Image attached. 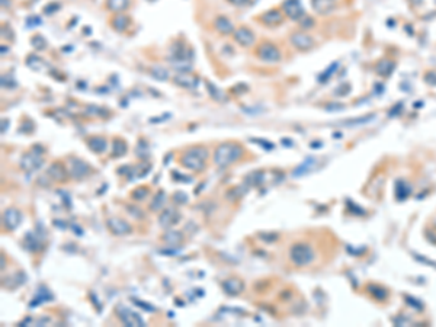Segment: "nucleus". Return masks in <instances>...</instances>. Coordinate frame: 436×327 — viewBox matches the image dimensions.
Wrapping results in <instances>:
<instances>
[{
	"label": "nucleus",
	"instance_id": "nucleus-1",
	"mask_svg": "<svg viewBox=\"0 0 436 327\" xmlns=\"http://www.w3.org/2000/svg\"><path fill=\"white\" fill-rule=\"evenodd\" d=\"M244 156V149L239 143L234 141H225L221 143L214 153V163L218 167H227L233 164L234 162L240 160Z\"/></svg>",
	"mask_w": 436,
	"mask_h": 327
},
{
	"label": "nucleus",
	"instance_id": "nucleus-2",
	"mask_svg": "<svg viewBox=\"0 0 436 327\" xmlns=\"http://www.w3.org/2000/svg\"><path fill=\"white\" fill-rule=\"evenodd\" d=\"M208 159V150L202 146H195L182 154L180 164L192 172H202L205 169V162Z\"/></svg>",
	"mask_w": 436,
	"mask_h": 327
},
{
	"label": "nucleus",
	"instance_id": "nucleus-3",
	"mask_svg": "<svg viewBox=\"0 0 436 327\" xmlns=\"http://www.w3.org/2000/svg\"><path fill=\"white\" fill-rule=\"evenodd\" d=\"M289 258L297 266H305V265H310L313 262L314 253H313V249L308 244L298 243V244H294L291 247Z\"/></svg>",
	"mask_w": 436,
	"mask_h": 327
},
{
	"label": "nucleus",
	"instance_id": "nucleus-4",
	"mask_svg": "<svg viewBox=\"0 0 436 327\" xmlns=\"http://www.w3.org/2000/svg\"><path fill=\"white\" fill-rule=\"evenodd\" d=\"M115 314L116 317L128 327H143L146 326V322L141 319L140 314H137L135 311L130 310L128 307L122 304H118L115 307Z\"/></svg>",
	"mask_w": 436,
	"mask_h": 327
},
{
	"label": "nucleus",
	"instance_id": "nucleus-5",
	"mask_svg": "<svg viewBox=\"0 0 436 327\" xmlns=\"http://www.w3.org/2000/svg\"><path fill=\"white\" fill-rule=\"evenodd\" d=\"M256 55L258 58L265 61V63H279L282 58V54L279 51V48L272 43H262L258 48H256Z\"/></svg>",
	"mask_w": 436,
	"mask_h": 327
},
{
	"label": "nucleus",
	"instance_id": "nucleus-6",
	"mask_svg": "<svg viewBox=\"0 0 436 327\" xmlns=\"http://www.w3.org/2000/svg\"><path fill=\"white\" fill-rule=\"evenodd\" d=\"M43 156L41 153L35 152V150H29L25 153L21 159V169L25 172H34L37 169H40L43 166Z\"/></svg>",
	"mask_w": 436,
	"mask_h": 327
},
{
	"label": "nucleus",
	"instance_id": "nucleus-7",
	"mask_svg": "<svg viewBox=\"0 0 436 327\" xmlns=\"http://www.w3.org/2000/svg\"><path fill=\"white\" fill-rule=\"evenodd\" d=\"M68 172H70V176L73 179L82 180L90 173V166L82 159L71 157V159H68Z\"/></svg>",
	"mask_w": 436,
	"mask_h": 327
},
{
	"label": "nucleus",
	"instance_id": "nucleus-8",
	"mask_svg": "<svg viewBox=\"0 0 436 327\" xmlns=\"http://www.w3.org/2000/svg\"><path fill=\"white\" fill-rule=\"evenodd\" d=\"M107 225H108L109 231L113 236H130L132 233V225L128 221L122 219L118 217H110L107 219Z\"/></svg>",
	"mask_w": 436,
	"mask_h": 327
},
{
	"label": "nucleus",
	"instance_id": "nucleus-9",
	"mask_svg": "<svg viewBox=\"0 0 436 327\" xmlns=\"http://www.w3.org/2000/svg\"><path fill=\"white\" fill-rule=\"evenodd\" d=\"M233 38H234L236 43L241 45V47H244V48L252 47L255 44V41H256V37H255L253 31L249 29L247 26H239L237 29H234Z\"/></svg>",
	"mask_w": 436,
	"mask_h": 327
},
{
	"label": "nucleus",
	"instance_id": "nucleus-10",
	"mask_svg": "<svg viewBox=\"0 0 436 327\" xmlns=\"http://www.w3.org/2000/svg\"><path fill=\"white\" fill-rule=\"evenodd\" d=\"M180 219V214L177 213V210L173 208V207H169V208H164L160 216H159V224L162 228H172L173 225H176Z\"/></svg>",
	"mask_w": 436,
	"mask_h": 327
},
{
	"label": "nucleus",
	"instance_id": "nucleus-11",
	"mask_svg": "<svg viewBox=\"0 0 436 327\" xmlns=\"http://www.w3.org/2000/svg\"><path fill=\"white\" fill-rule=\"evenodd\" d=\"M22 222V213L16 208H7L3 214V225L6 230L13 231Z\"/></svg>",
	"mask_w": 436,
	"mask_h": 327
},
{
	"label": "nucleus",
	"instance_id": "nucleus-12",
	"mask_svg": "<svg viewBox=\"0 0 436 327\" xmlns=\"http://www.w3.org/2000/svg\"><path fill=\"white\" fill-rule=\"evenodd\" d=\"M283 12L289 19L300 21L304 16V9L300 0H285L282 4Z\"/></svg>",
	"mask_w": 436,
	"mask_h": 327
},
{
	"label": "nucleus",
	"instance_id": "nucleus-13",
	"mask_svg": "<svg viewBox=\"0 0 436 327\" xmlns=\"http://www.w3.org/2000/svg\"><path fill=\"white\" fill-rule=\"evenodd\" d=\"M221 286H222V291H224L227 295H231V297L240 295V294L244 291V288H246L244 281L240 279V278H237V276H231V278L225 279L224 282L221 283Z\"/></svg>",
	"mask_w": 436,
	"mask_h": 327
},
{
	"label": "nucleus",
	"instance_id": "nucleus-14",
	"mask_svg": "<svg viewBox=\"0 0 436 327\" xmlns=\"http://www.w3.org/2000/svg\"><path fill=\"white\" fill-rule=\"evenodd\" d=\"M47 176L50 177V179H53L54 182H65L67 179H68V176H70V172L65 169V166L63 163H60V162H54L50 167H48V170H47Z\"/></svg>",
	"mask_w": 436,
	"mask_h": 327
},
{
	"label": "nucleus",
	"instance_id": "nucleus-15",
	"mask_svg": "<svg viewBox=\"0 0 436 327\" xmlns=\"http://www.w3.org/2000/svg\"><path fill=\"white\" fill-rule=\"evenodd\" d=\"M291 43L292 45L300 50V51H308L313 45H314V41L310 35H307L304 32H295L291 35Z\"/></svg>",
	"mask_w": 436,
	"mask_h": 327
},
{
	"label": "nucleus",
	"instance_id": "nucleus-16",
	"mask_svg": "<svg viewBox=\"0 0 436 327\" xmlns=\"http://www.w3.org/2000/svg\"><path fill=\"white\" fill-rule=\"evenodd\" d=\"M261 21L266 26H276L283 21V15L282 12L278 9H271V10H266L265 13H262Z\"/></svg>",
	"mask_w": 436,
	"mask_h": 327
},
{
	"label": "nucleus",
	"instance_id": "nucleus-17",
	"mask_svg": "<svg viewBox=\"0 0 436 327\" xmlns=\"http://www.w3.org/2000/svg\"><path fill=\"white\" fill-rule=\"evenodd\" d=\"M87 147L96 154H102V153L107 152L108 149V141L107 138L104 137H99V135H93V137H89L86 140Z\"/></svg>",
	"mask_w": 436,
	"mask_h": 327
},
{
	"label": "nucleus",
	"instance_id": "nucleus-18",
	"mask_svg": "<svg viewBox=\"0 0 436 327\" xmlns=\"http://www.w3.org/2000/svg\"><path fill=\"white\" fill-rule=\"evenodd\" d=\"M162 241L166 246H169V247H177L183 241V233L182 231H177V230L167 228L166 233H163V236H162Z\"/></svg>",
	"mask_w": 436,
	"mask_h": 327
},
{
	"label": "nucleus",
	"instance_id": "nucleus-19",
	"mask_svg": "<svg viewBox=\"0 0 436 327\" xmlns=\"http://www.w3.org/2000/svg\"><path fill=\"white\" fill-rule=\"evenodd\" d=\"M214 28L217 29L221 35H230V34L234 32V25H233V22L230 21L227 16H224V15H219V16L216 18V21H214Z\"/></svg>",
	"mask_w": 436,
	"mask_h": 327
},
{
	"label": "nucleus",
	"instance_id": "nucleus-20",
	"mask_svg": "<svg viewBox=\"0 0 436 327\" xmlns=\"http://www.w3.org/2000/svg\"><path fill=\"white\" fill-rule=\"evenodd\" d=\"M174 83L182 87L192 89V87L198 86L199 80H198V77L192 76L191 73H177V74L174 76Z\"/></svg>",
	"mask_w": 436,
	"mask_h": 327
},
{
	"label": "nucleus",
	"instance_id": "nucleus-21",
	"mask_svg": "<svg viewBox=\"0 0 436 327\" xmlns=\"http://www.w3.org/2000/svg\"><path fill=\"white\" fill-rule=\"evenodd\" d=\"M131 25V19L125 15V13H116L112 21H110V26L116 31V32H125Z\"/></svg>",
	"mask_w": 436,
	"mask_h": 327
},
{
	"label": "nucleus",
	"instance_id": "nucleus-22",
	"mask_svg": "<svg viewBox=\"0 0 436 327\" xmlns=\"http://www.w3.org/2000/svg\"><path fill=\"white\" fill-rule=\"evenodd\" d=\"M105 6L113 13H124L131 6V0H105Z\"/></svg>",
	"mask_w": 436,
	"mask_h": 327
},
{
	"label": "nucleus",
	"instance_id": "nucleus-23",
	"mask_svg": "<svg viewBox=\"0 0 436 327\" xmlns=\"http://www.w3.org/2000/svg\"><path fill=\"white\" fill-rule=\"evenodd\" d=\"M54 297H53V294L50 292V289L47 288V286H40L38 288V294H37V297L32 300V303H31V307H37V305L43 304L45 301H50V300H53Z\"/></svg>",
	"mask_w": 436,
	"mask_h": 327
},
{
	"label": "nucleus",
	"instance_id": "nucleus-24",
	"mask_svg": "<svg viewBox=\"0 0 436 327\" xmlns=\"http://www.w3.org/2000/svg\"><path fill=\"white\" fill-rule=\"evenodd\" d=\"M164 202H166V192L164 191H159L156 195L153 196L152 202L149 205V210L153 211V213H157V211H160L163 208Z\"/></svg>",
	"mask_w": 436,
	"mask_h": 327
},
{
	"label": "nucleus",
	"instance_id": "nucleus-25",
	"mask_svg": "<svg viewBox=\"0 0 436 327\" xmlns=\"http://www.w3.org/2000/svg\"><path fill=\"white\" fill-rule=\"evenodd\" d=\"M311 3H313L314 10H317L319 13H323V15L328 13L334 6V0H313Z\"/></svg>",
	"mask_w": 436,
	"mask_h": 327
},
{
	"label": "nucleus",
	"instance_id": "nucleus-26",
	"mask_svg": "<svg viewBox=\"0 0 436 327\" xmlns=\"http://www.w3.org/2000/svg\"><path fill=\"white\" fill-rule=\"evenodd\" d=\"M127 143L121 138H113L112 141V157H121L127 153Z\"/></svg>",
	"mask_w": 436,
	"mask_h": 327
},
{
	"label": "nucleus",
	"instance_id": "nucleus-27",
	"mask_svg": "<svg viewBox=\"0 0 436 327\" xmlns=\"http://www.w3.org/2000/svg\"><path fill=\"white\" fill-rule=\"evenodd\" d=\"M26 65L31 70H34V71H41L44 67H45V61H44L43 58H40L38 55L31 54V55L26 57Z\"/></svg>",
	"mask_w": 436,
	"mask_h": 327
},
{
	"label": "nucleus",
	"instance_id": "nucleus-28",
	"mask_svg": "<svg viewBox=\"0 0 436 327\" xmlns=\"http://www.w3.org/2000/svg\"><path fill=\"white\" fill-rule=\"evenodd\" d=\"M205 85H207L208 93H210V96H211L213 99H216L217 102H225V101H227V95H225L222 90H219L217 86H214V85L210 83V82H205Z\"/></svg>",
	"mask_w": 436,
	"mask_h": 327
},
{
	"label": "nucleus",
	"instance_id": "nucleus-29",
	"mask_svg": "<svg viewBox=\"0 0 436 327\" xmlns=\"http://www.w3.org/2000/svg\"><path fill=\"white\" fill-rule=\"evenodd\" d=\"M85 112H86V115H89V116H101V118H108L109 115H110V112H109L108 109L101 108L98 105H87Z\"/></svg>",
	"mask_w": 436,
	"mask_h": 327
},
{
	"label": "nucleus",
	"instance_id": "nucleus-30",
	"mask_svg": "<svg viewBox=\"0 0 436 327\" xmlns=\"http://www.w3.org/2000/svg\"><path fill=\"white\" fill-rule=\"evenodd\" d=\"M150 73H152V76L154 79H157V80H160V82H166V80H169V77H170L169 70H166L164 67H159V65L152 67V68H150Z\"/></svg>",
	"mask_w": 436,
	"mask_h": 327
},
{
	"label": "nucleus",
	"instance_id": "nucleus-31",
	"mask_svg": "<svg viewBox=\"0 0 436 327\" xmlns=\"http://www.w3.org/2000/svg\"><path fill=\"white\" fill-rule=\"evenodd\" d=\"M31 45L37 50V51H44L47 48V40L44 38L41 34H35L32 38H31Z\"/></svg>",
	"mask_w": 436,
	"mask_h": 327
},
{
	"label": "nucleus",
	"instance_id": "nucleus-32",
	"mask_svg": "<svg viewBox=\"0 0 436 327\" xmlns=\"http://www.w3.org/2000/svg\"><path fill=\"white\" fill-rule=\"evenodd\" d=\"M135 156L138 157V159H146V157H149V146H147V143H146V140H138V143H137V147H135Z\"/></svg>",
	"mask_w": 436,
	"mask_h": 327
},
{
	"label": "nucleus",
	"instance_id": "nucleus-33",
	"mask_svg": "<svg viewBox=\"0 0 436 327\" xmlns=\"http://www.w3.org/2000/svg\"><path fill=\"white\" fill-rule=\"evenodd\" d=\"M149 194H150L149 188L140 186V188H137V189H134V191L131 192V198H132L134 201H143V199H146V198L149 196Z\"/></svg>",
	"mask_w": 436,
	"mask_h": 327
},
{
	"label": "nucleus",
	"instance_id": "nucleus-34",
	"mask_svg": "<svg viewBox=\"0 0 436 327\" xmlns=\"http://www.w3.org/2000/svg\"><path fill=\"white\" fill-rule=\"evenodd\" d=\"M25 240H26V247H28L31 252H35V250L40 249V240L37 239L32 233L26 234V236H25Z\"/></svg>",
	"mask_w": 436,
	"mask_h": 327
},
{
	"label": "nucleus",
	"instance_id": "nucleus-35",
	"mask_svg": "<svg viewBox=\"0 0 436 327\" xmlns=\"http://www.w3.org/2000/svg\"><path fill=\"white\" fill-rule=\"evenodd\" d=\"M127 213L130 214L131 217L135 218V219H141V218L144 217L143 211L138 207H134V205H127Z\"/></svg>",
	"mask_w": 436,
	"mask_h": 327
},
{
	"label": "nucleus",
	"instance_id": "nucleus-36",
	"mask_svg": "<svg viewBox=\"0 0 436 327\" xmlns=\"http://www.w3.org/2000/svg\"><path fill=\"white\" fill-rule=\"evenodd\" d=\"M60 7H61L60 3H57V1H51V3H48L47 6H44L43 10L45 15H51V13H55Z\"/></svg>",
	"mask_w": 436,
	"mask_h": 327
},
{
	"label": "nucleus",
	"instance_id": "nucleus-37",
	"mask_svg": "<svg viewBox=\"0 0 436 327\" xmlns=\"http://www.w3.org/2000/svg\"><path fill=\"white\" fill-rule=\"evenodd\" d=\"M173 202L179 205H185L188 202V195L185 192H176L173 195Z\"/></svg>",
	"mask_w": 436,
	"mask_h": 327
},
{
	"label": "nucleus",
	"instance_id": "nucleus-38",
	"mask_svg": "<svg viewBox=\"0 0 436 327\" xmlns=\"http://www.w3.org/2000/svg\"><path fill=\"white\" fill-rule=\"evenodd\" d=\"M300 25H301V28H313L314 26V19L313 18H308V16H303L301 19H300Z\"/></svg>",
	"mask_w": 436,
	"mask_h": 327
},
{
	"label": "nucleus",
	"instance_id": "nucleus-39",
	"mask_svg": "<svg viewBox=\"0 0 436 327\" xmlns=\"http://www.w3.org/2000/svg\"><path fill=\"white\" fill-rule=\"evenodd\" d=\"M132 301L138 305V307H141L143 310H146V311H156V308H154V307H152L150 304H147V303L144 304V301H140V300H137V298H132Z\"/></svg>",
	"mask_w": 436,
	"mask_h": 327
},
{
	"label": "nucleus",
	"instance_id": "nucleus-40",
	"mask_svg": "<svg viewBox=\"0 0 436 327\" xmlns=\"http://www.w3.org/2000/svg\"><path fill=\"white\" fill-rule=\"evenodd\" d=\"M26 22H28V26H29V28H32V26H38V25L41 23V18H40V16H29V18L26 19Z\"/></svg>",
	"mask_w": 436,
	"mask_h": 327
},
{
	"label": "nucleus",
	"instance_id": "nucleus-41",
	"mask_svg": "<svg viewBox=\"0 0 436 327\" xmlns=\"http://www.w3.org/2000/svg\"><path fill=\"white\" fill-rule=\"evenodd\" d=\"M230 4L233 6H237V7H243V6H247L250 3V0H227Z\"/></svg>",
	"mask_w": 436,
	"mask_h": 327
},
{
	"label": "nucleus",
	"instance_id": "nucleus-42",
	"mask_svg": "<svg viewBox=\"0 0 436 327\" xmlns=\"http://www.w3.org/2000/svg\"><path fill=\"white\" fill-rule=\"evenodd\" d=\"M162 255H176L177 253V250H173V249H162V250H159Z\"/></svg>",
	"mask_w": 436,
	"mask_h": 327
},
{
	"label": "nucleus",
	"instance_id": "nucleus-43",
	"mask_svg": "<svg viewBox=\"0 0 436 327\" xmlns=\"http://www.w3.org/2000/svg\"><path fill=\"white\" fill-rule=\"evenodd\" d=\"M60 221H61V219H55V221H54V225L58 227V228H61V230H65V228H67V224H65V222H60Z\"/></svg>",
	"mask_w": 436,
	"mask_h": 327
},
{
	"label": "nucleus",
	"instance_id": "nucleus-44",
	"mask_svg": "<svg viewBox=\"0 0 436 327\" xmlns=\"http://www.w3.org/2000/svg\"><path fill=\"white\" fill-rule=\"evenodd\" d=\"M7 125H9V121H1V132H4V131L7 130Z\"/></svg>",
	"mask_w": 436,
	"mask_h": 327
},
{
	"label": "nucleus",
	"instance_id": "nucleus-45",
	"mask_svg": "<svg viewBox=\"0 0 436 327\" xmlns=\"http://www.w3.org/2000/svg\"><path fill=\"white\" fill-rule=\"evenodd\" d=\"M1 271H4L6 269V262H4V255H1Z\"/></svg>",
	"mask_w": 436,
	"mask_h": 327
},
{
	"label": "nucleus",
	"instance_id": "nucleus-46",
	"mask_svg": "<svg viewBox=\"0 0 436 327\" xmlns=\"http://www.w3.org/2000/svg\"><path fill=\"white\" fill-rule=\"evenodd\" d=\"M7 51H9L7 45H1V55H4V53H7Z\"/></svg>",
	"mask_w": 436,
	"mask_h": 327
}]
</instances>
